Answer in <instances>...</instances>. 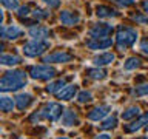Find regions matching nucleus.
<instances>
[{"label":"nucleus","instance_id":"f257e3e1","mask_svg":"<svg viewBox=\"0 0 148 139\" xmlns=\"http://www.w3.org/2000/svg\"><path fill=\"white\" fill-rule=\"evenodd\" d=\"M26 85V74L18 70L6 73L3 77H0V91L9 93V91H17Z\"/></svg>","mask_w":148,"mask_h":139},{"label":"nucleus","instance_id":"f03ea898","mask_svg":"<svg viewBox=\"0 0 148 139\" xmlns=\"http://www.w3.org/2000/svg\"><path fill=\"white\" fill-rule=\"evenodd\" d=\"M137 40V31L130 26H120L116 34V45L120 51H125L130 46H133Z\"/></svg>","mask_w":148,"mask_h":139},{"label":"nucleus","instance_id":"7ed1b4c3","mask_svg":"<svg viewBox=\"0 0 148 139\" xmlns=\"http://www.w3.org/2000/svg\"><path fill=\"white\" fill-rule=\"evenodd\" d=\"M62 105L60 104H56V102H49V104H46L43 108H42L40 111H37V113H34L31 116V122H39V120L42 119H48V120H57L59 116L62 114Z\"/></svg>","mask_w":148,"mask_h":139},{"label":"nucleus","instance_id":"20e7f679","mask_svg":"<svg viewBox=\"0 0 148 139\" xmlns=\"http://www.w3.org/2000/svg\"><path fill=\"white\" fill-rule=\"evenodd\" d=\"M49 46V42L46 40H32L23 45V53L28 57H37V56L43 54Z\"/></svg>","mask_w":148,"mask_h":139},{"label":"nucleus","instance_id":"39448f33","mask_svg":"<svg viewBox=\"0 0 148 139\" xmlns=\"http://www.w3.org/2000/svg\"><path fill=\"white\" fill-rule=\"evenodd\" d=\"M31 77L32 79H39V81H49L56 76V70L49 65H37L32 67L31 70Z\"/></svg>","mask_w":148,"mask_h":139},{"label":"nucleus","instance_id":"423d86ee","mask_svg":"<svg viewBox=\"0 0 148 139\" xmlns=\"http://www.w3.org/2000/svg\"><path fill=\"white\" fill-rule=\"evenodd\" d=\"M113 32V26L108 23H96L90 30L91 39H102V37H108Z\"/></svg>","mask_w":148,"mask_h":139},{"label":"nucleus","instance_id":"0eeeda50","mask_svg":"<svg viewBox=\"0 0 148 139\" xmlns=\"http://www.w3.org/2000/svg\"><path fill=\"white\" fill-rule=\"evenodd\" d=\"M22 30L16 25H9V26H0V37L5 40H14L17 37H20Z\"/></svg>","mask_w":148,"mask_h":139},{"label":"nucleus","instance_id":"6e6552de","mask_svg":"<svg viewBox=\"0 0 148 139\" xmlns=\"http://www.w3.org/2000/svg\"><path fill=\"white\" fill-rule=\"evenodd\" d=\"M113 45V40L110 37H102V39H91L86 42V46L90 50H106Z\"/></svg>","mask_w":148,"mask_h":139},{"label":"nucleus","instance_id":"1a4fd4ad","mask_svg":"<svg viewBox=\"0 0 148 139\" xmlns=\"http://www.w3.org/2000/svg\"><path fill=\"white\" fill-rule=\"evenodd\" d=\"M59 19H60V22H62V25L73 26V25H77L79 23L80 16H79L77 12H73V11H62Z\"/></svg>","mask_w":148,"mask_h":139},{"label":"nucleus","instance_id":"9d476101","mask_svg":"<svg viewBox=\"0 0 148 139\" xmlns=\"http://www.w3.org/2000/svg\"><path fill=\"white\" fill-rule=\"evenodd\" d=\"M111 111V107L110 105H100V107H96L90 111L88 114V119L91 120H102L105 116H108V113Z\"/></svg>","mask_w":148,"mask_h":139},{"label":"nucleus","instance_id":"9b49d317","mask_svg":"<svg viewBox=\"0 0 148 139\" xmlns=\"http://www.w3.org/2000/svg\"><path fill=\"white\" fill-rule=\"evenodd\" d=\"M147 124H148V113L139 116V119L134 120V122L127 124V125H125V131H128V133H136L137 130H140L142 127H145Z\"/></svg>","mask_w":148,"mask_h":139},{"label":"nucleus","instance_id":"f8f14e48","mask_svg":"<svg viewBox=\"0 0 148 139\" xmlns=\"http://www.w3.org/2000/svg\"><path fill=\"white\" fill-rule=\"evenodd\" d=\"M71 59H73L71 54H68V53H53V54L46 56L43 59V62H46V63H65V62H69Z\"/></svg>","mask_w":148,"mask_h":139},{"label":"nucleus","instance_id":"ddd939ff","mask_svg":"<svg viewBox=\"0 0 148 139\" xmlns=\"http://www.w3.org/2000/svg\"><path fill=\"white\" fill-rule=\"evenodd\" d=\"M32 96L28 94V93H22V94H17L16 97H14V102H16V107L18 110H25L28 108L31 104H32Z\"/></svg>","mask_w":148,"mask_h":139},{"label":"nucleus","instance_id":"4468645a","mask_svg":"<svg viewBox=\"0 0 148 139\" xmlns=\"http://www.w3.org/2000/svg\"><path fill=\"white\" fill-rule=\"evenodd\" d=\"M28 32H29V36L34 40H45L49 36V30L45 26H32V28H29Z\"/></svg>","mask_w":148,"mask_h":139},{"label":"nucleus","instance_id":"2eb2a0df","mask_svg":"<svg viewBox=\"0 0 148 139\" xmlns=\"http://www.w3.org/2000/svg\"><path fill=\"white\" fill-rule=\"evenodd\" d=\"M77 94V87L76 85H65L62 90L57 93V97L62 100H69Z\"/></svg>","mask_w":148,"mask_h":139},{"label":"nucleus","instance_id":"dca6fc26","mask_svg":"<svg viewBox=\"0 0 148 139\" xmlns=\"http://www.w3.org/2000/svg\"><path fill=\"white\" fill-rule=\"evenodd\" d=\"M114 59H116V56H114L113 53H103V54L96 56L92 62H94L96 67H105V65L113 63V62H114Z\"/></svg>","mask_w":148,"mask_h":139},{"label":"nucleus","instance_id":"f3484780","mask_svg":"<svg viewBox=\"0 0 148 139\" xmlns=\"http://www.w3.org/2000/svg\"><path fill=\"white\" fill-rule=\"evenodd\" d=\"M62 124L65 125V127H73V125H77L79 124V116L74 113L73 110L63 111V114H62Z\"/></svg>","mask_w":148,"mask_h":139},{"label":"nucleus","instance_id":"a211bd4d","mask_svg":"<svg viewBox=\"0 0 148 139\" xmlns=\"http://www.w3.org/2000/svg\"><path fill=\"white\" fill-rule=\"evenodd\" d=\"M96 14L102 19H111V17H116L117 16V11L110 6H103V5H99L96 6Z\"/></svg>","mask_w":148,"mask_h":139},{"label":"nucleus","instance_id":"6ab92c4d","mask_svg":"<svg viewBox=\"0 0 148 139\" xmlns=\"http://www.w3.org/2000/svg\"><path fill=\"white\" fill-rule=\"evenodd\" d=\"M0 63L6 65V67H14V65L20 63V57L12 54H0Z\"/></svg>","mask_w":148,"mask_h":139},{"label":"nucleus","instance_id":"aec40b11","mask_svg":"<svg viewBox=\"0 0 148 139\" xmlns=\"http://www.w3.org/2000/svg\"><path fill=\"white\" fill-rule=\"evenodd\" d=\"M16 107V102H14L11 97L8 96H0V111H12V108Z\"/></svg>","mask_w":148,"mask_h":139},{"label":"nucleus","instance_id":"412c9836","mask_svg":"<svg viewBox=\"0 0 148 139\" xmlns=\"http://www.w3.org/2000/svg\"><path fill=\"white\" fill-rule=\"evenodd\" d=\"M140 114V108L136 105H133V107H128L127 110L122 113V119L123 120H130V119H133V118H136V116Z\"/></svg>","mask_w":148,"mask_h":139},{"label":"nucleus","instance_id":"4be33fe9","mask_svg":"<svg viewBox=\"0 0 148 139\" xmlns=\"http://www.w3.org/2000/svg\"><path fill=\"white\" fill-rule=\"evenodd\" d=\"M86 74L90 76L91 79H105L106 77V71L105 70H102V68H90V70H86Z\"/></svg>","mask_w":148,"mask_h":139},{"label":"nucleus","instance_id":"5701e85b","mask_svg":"<svg viewBox=\"0 0 148 139\" xmlns=\"http://www.w3.org/2000/svg\"><path fill=\"white\" fill-rule=\"evenodd\" d=\"M65 83H66V82H65L63 79H57V81L51 82L49 85L46 87V91H48V93H59L65 87Z\"/></svg>","mask_w":148,"mask_h":139},{"label":"nucleus","instance_id":"b1692460","mask_svg":"<svg viewBox=\"0 0 148 139\" xmlns=\"http://www.w3.org/2000/svg\"><path fill=\"white\" fill-rule=\"evenodd\" d=\"M140 65H142V63H140V59H139V57H130V59H127V62H125L123 68L128 70V71H131V70L139 68Z\"/></svg>","mask_w":148,"mask_h":139},{"label":"nucleus","instance_id":"393cba45","mask_svg":"<svg viewBox=\"0 0 148 139\" xmlns=\"http://www.w3.org/2000/svg\"><path fill=\"white\" fill-rule=\"evenodd\" d=\"M116 124H117L116 116H111V118H106L103 122L100 124V128H102V130H110V128H114Z\"/></svg>","mask_w":148,"mask_h":139},{"label":"nucleus","instance_id":"a878e982","mask_svg":"<svg viewBox=\"0 0 148 139\" xmlns=\"http://www.w3.org/2000/svg\"><path fill=\"white\" fill-rule=\"evenodd\" d=\"M133 94L136 96V97L148 96V83H142V85H137V87L133 90Z\"/></svg>","mask_w":148,"mask_h":139},{"label":"nucleus","instance_id":"bb28decb","mask_svg":"<svg viewBox=\"0 0 148 139\" xmlns=\"http://www.w3.org/2000/svg\"><path fill=\"white\" fill-rule=\"evenodd\" d=\"M77 100L80 102V104H86V102H91L92 100V94L90 91H80L77 94Z\"/></svg>","mask_w":148,"mask_h":139},{"label":"nucleus","instance_id":"cd10ccee","mask_svg":"<svg viewBox=\"0 0 148 139\" xmlns=\"http://www.w3.org/2000/svg\"><path fill=\"white\" fill-rule=\"evenodd\" d=\"M0 5H3L5 8L11 9V11L18 9V2H17V0H0Z\"/></svg>","mask_w":148,"mask_h":139},{"label":"nucleus","instance_id":"c85d7f7f","mask_svg":"<svg viewBox=\"0 0 148 139\" xmlns=\"http://www.w3.org/2000/svg\"><path fill=\"white\" fill-rule=\"evenodd\" d=\"M32 16H34L36 19H48L49 17V12L43 11V9H36V11L32 12Z\"/></svg>","mask_w":148,"mask_h":139},{"label":"nucleus","instance_id":"c756f323","mask_svg":"<svg viewBox=\"0 0 148 139\" xmlns=\"http://www.w3.org/2000/svg\"><path fill=\"white\" fill-rule=\"evenodd\" d=\"M133 20H136L137 23H145V25H148V17L147 16H142V14H134V16H131Z\"/></svg>","mask_w":148,"mask_h":139},{"label":"nucleus","instance_id":"7c9ffc66","mask_svg":"<svg viewBox=\"0 0 148 139\" xmlns=\"http://www.w3.org/2000/svg\"><path fill=\"white\" fill-rule=\"evenodd\" d=\"M43 2L48 5L49 8H57L60 5V0H43Z\"/></svg>","mask_w":148,"mask_h":139},{"label":"nucleus","instance_id":"2f4dec72","mask_svg":"<svg viewBox=\"0 0 148 139\" xmlns=\"http://www.w3.org/2000/svg\"><path fill=\"white\" fill-rule=\"evenodd\" d=\"M120 6H131V5L134 3V0H116Z\"/></svg>","mask_w":148,"mask_h":139},{"label":"nucleus","instance_id":"473e14b6","mask_svg":"<svg viewBox=\"0 0 148 139\" xmlns=\"http://www.w3.org/2000/svg\"><path fill=\"white\" fill-rule=\"evenodd\" d=\"M140 50H142L145 54H148V39H143V40L140 42Z\"/></svg>","mask_w":148,"mask_h":139},{"label":"nucleus","instance_id":"72a5a7b5","mask_svg":"<svg viewBox=\"0 0 148 139\" xmlns=\"http://www.w3.org/2000/svg\"><path fill=\"white\" fill-rule=\"evenodd\" d=\"M26 14H29V8H28V6L18 8V16H26Z\"/></svg>","mask_w":148,"mask_h":139},{"label":"nucleus","instance_id":"f704fd0d","mask_svg":"<svg viewBox=\"0 0 148 139\" xmlns=\"http://www.w3.org/2000/svg\"><path fill=\"white\" fill-rule=\"evenodd\" d=\"M94 139H111V138H110V134L103 133V134H99V136H96Z\"/></svg>","mask_w":148,"mask_h":139},{"label":"nucleus","instance_id":"c9c22d12","mask_svg":"<svg viewBox=\"0 0 148 139\" xmlns=\"http://www.w3.org/2000/svg\"><path fill=\"white\" fill-rule=\"evenodd\" d=\"M142 6H143V9H145V11L148 12V2H147V0H145V2L142 3Z\"/></svg>","mask_w":148,"mask_h":139},{"label":"nucleus","instance_id":"e433bc0d","mask_svg":"<svg viewBox=\"0 0 148 139\" xmlns=\"http://www.w3.org/2000/svg\"><path fill=\"white\" fill-rule=\"evenodd\" d=\"M3 19H5V16H3V11H2V9H0V23L3 22Z\"/></svg>","mask_w":148,"mask_h":139},{"label":"nucleus","instance_id":"4c0bfd02","mask_svg":"<svg viewBox=\"0 0 148 139\" xmlns=\"http://www.w3.org/2000/svg\"><path fill=\"white\" fill-rule=\"evenodd\" d=\"M2 50H3V45H2V43H0V51H2Z\"/></svg>","mask_w":148,"mask_h":139},{"label":"nucleus","instance_id":"58836bf2","mask_svg":"<svg viewBox=\"0 0 148 139\" xmlns=\"http://www.w3.org/2000/svg\"><path fill=\"white\" fill-rule=\"evenodd\" d=\"M145 128H147V130H148V124H147V125H145Z\"/></svg>","mask_w":148,"mask_h":139},{"label":"nucleus","instance_id":"ea45409f","mask_svg":"<svg viewBox=\"0 0 148 139\" xmlns=\"http://www.w3.org/2000/svg\"><path fill=\"white\" fill-rule=\"evenodd\" d=\"M59 139H68V138H59Z\"/></svg>","mask_w":148,"mask_h":139}]
</instances>
